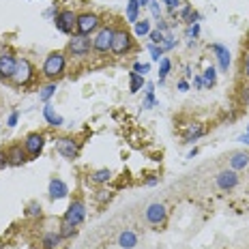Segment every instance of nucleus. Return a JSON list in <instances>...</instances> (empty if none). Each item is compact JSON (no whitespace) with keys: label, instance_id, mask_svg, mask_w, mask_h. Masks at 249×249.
Masks as SVG:
<instances>
[{"label":"nucleus","instance_id":"f257e3e1","mask_svg":"<svg viewBox=\"0 0 249 249\" xmlns=\"http://www.w3.org/2000/svg\"><path fill=\"white\" fill-rule=\"evenodd\" d=\"M65 65H67L65 54L62 52H52L43 62V75L48 80H56V77H60L65 73Z\"/></svg>","mask_w":249,"mask_h":249},{"label":"nucleus","instance_id":"f03ea898","mask_svg":"<svg viewBox=\"0 0 249 249\" xmlns=\"http://www.w3.org/2000/svg\"><path fill=\"white\" fill-rule=\"evenodd\" d=\"M133 48V39H131V35L127 33L124 28L121 30H116L114 33V39H112V54H116V56H123V54H127L129 50Z\"/></svg>","mask_w":249,"mask_h":249},{"label":"nucleus","instance_id":"7ed1b4c3","mask_svg":"<svg viewBox=\"0 0 249 249\" xmlns=\"http://www.w3.org/2000/svg\"><path fill=\"white\" fill-rule=\"evenodd\" d=\"M33 65H30V60L28 58H18V65H15V73L11 80L15 82L18 86H24V84H28L30 80H33Z\"/></svg>","mask_w":249,"mask_h":249},{"label":"nucleus","instance_id":"20e7f679","mask_svg":"<svg viewBox=\"0 0 249 249\" xmlns=\"http://www.w3.org/2000/svg\"><path fill=\"white\" fill-rule=\"evenodd\" d=\"M99 22L101 19L97 18L95 13H82V15H77V22H75V30H77V35H90V33H95L97 28H99Z\"/></svg>","mask_w":249,"mask_h":249},{"label":"nucleus","instance_id":"39448f33","mask_svg":"<svg viewBox=\"0 0 249 249\" xmlns=\"http://www.w3.org/2000/svg\"><path fill=\"white\" fill-rule=\"evenodd\" d=\"M84 217H86L84 202H82V200H73L69 204V209H67V213H65V217H62V219H65L67 224H71V226H80L82 221H84Z\"/></svg>","mask_w":249,"mask_h":249},{"label":"nucleus","instance_id":"423d86ee","mask_svg":"<svg viewBox=\"0 0 249 249\" xmlns=\"http://www.w3.org/2000/svg\"><path fill=\"white\" fill-rule=\"evenodd\" d=\"M114 33H116V30L110 28V26H107V28H101L99 33H97V37L92 39V50H95V52H101V54L110 52V50H112Z\"/></svg>","mask_w":249,"mask_h":249},{"label":"nucleus","instance_id":"0eeeda50","mask_svg":"<svg viewBox=\"0 0 249 249\" xmlns=\"http://www.w3.org/2000/svg\"><path fill=\"white\" fill-rule=\"evenodd\" d=\"M75 22H77V15L73 11H69V9H67V11H60L58 15H56V19H54L56 28H58L60 33H65V35L73 33Z\"/></svg>","mask_w":249,"mask_h":249},{"label":"nucleus","instance_id":"6e6552de","mask_svg":"<svg viewBox=\"0 0 249 249\" xmlns=\"http://www.w3.org/2000/svg\"><path fill=\"white\" fill-rule=\"evenodd\" d=\"M56 150L62 155L65 159H75L80 153V146L73 138H58L56 140Z\"/></svg>","mask_w":249,"mask_h":249},{"label":"nucleus","instance_id":"1a4fd4ad","mask_svg":"<svg viewBox=\"0 0 249 249\" xmlns=\"http://www.w3.org/2000/svg\"><path fill=\"white\" fill-rule=\"evenodd\" d=\"M146 221L148 224H153V226H161L163 221H165V217H168V211H165V206L163 204H159V202H153V204H148L146 206Z\"/></svg>","mask_w":249,"mask_h":249},{"label":"nucleus","instance_id":"9d476101","mask_svg":"<svg viewBox=\"0 0 249 249\" xmlns=\"http://www.w3.org/2000/svg\"><path fill=\"white\" fill-rule=\"evenodd\" d=\"M90 48H92V43L86 35H73V39L69 41V52L73 56H86L90 52Z\"/></svg>","mask_w":249,"mask_h":249},{"label":"nucleus","instance_id":"9b49d317","mask_svg":"<svg viewBox=\"0 0 249 249\" xmlns=\"http://www.w3.org/2000/svg\"><path fill=\"white\" fill-rule=\"evenodd\" d=\"M43 144H45V138L41 133H28L24 140V150L30 157H37L41 150H43Z\"/></svg>","mask_w":249,"mask_h":249},{"label":"nucleus","instance_id":"f8f14e48","mask_svg":"<svg viewBox=\"0 0 249 249\" xmlns=\"http://www.w3.org/2000/svg\"><path fill=\"white\" fill-rule=\"evenodd\" d=\"M15 65H18V58L9 52H2L0 54V77L2 80H11L15 73Z\"/></svg>","mask_w":249,"mask_h":249},{"label":"nucleus","instance_id":"ddd939ff","mask_svg":"<svg viewBox=\"0 0 249 249\" xmlns=\"http://www.w3.org/2000/svg\"><path fill=\"white\" fill-rule=\"evenodd\" d=\"M238 185V174H236V170H224V172H219L217 174V187L219 189H234V187Z\"/></svg>","mask_w":249,"mask_h":249},{"label":"nucleus","instance_id":"4468645a","mask_svg":"<svg viewBox=\"0 0 249 249\" xmlns=\"http://www.w3.org/2000/svg\"><path fill=\"white\" fill-rule=\"evenodd\" d=\"M67 194H69V187L65 185V180H60V178L50 180V198L52 200H62V198H67Z\"/></svg>","mask_w":249,"mask_h":249},{"label":"nucleus","instance_id":"2eb2a0df","mask_svg":"<svg viewBox=\"0 0 249 249\" xmlns=\"http://www.w3.org/2000/svg\"><path fill=\"white\" fill-rule=\"evenodd\" d=\"M211 50H213V54L217 56V60H219V69L228 71V67H230V50L224 48V45H219V43H213Z\"/></svg>","mask_w":249,"mask_h":249},{"label":"nucleus","instance_id":"dca6fc26","mask_svg":"<svg viewBox=\"0 0 249 249\" xmlns=\"http://www.w3.org/2000/svg\"><path fill=\"white\" fill-rule=\"evenodd\" d=\"M26 150L24 146H19V144H13L11 148L7 150V157H9V165H22L26 161Z\"/></svg>","mask_w":249,"mask_h":249},{"label":"nucleus","instance_id":"f3484780","mask_svg":"<svg viewBox=\"0 0 249 249\" xmlns=\"http://www.w3.org/2000/svg\"><path fill=\"white\" fill-rule=\"evenodd\" d=\"M118 245L123 249H133L138 245V234L133 230H124L121 232V236H118Z\"/></svg>","mask_w":249,"mask_h":249},{"label":"nucleus","instance_id":"a211bd4d","mask_svg":"<svg viewBox=\"0 0 249 249\" xmlns=\"http://www.w3.org/2000/svg\"><path fill=\"white\" fill-rule=\"evenodd\" d=\"M43 116H45V121H48L52 127H60V124H62V116H60V114H56V110L50 106V103H45Z\"/></svg>","mask_w":249,"mask_h":249},{"label":"nucleus","instance_id":"6ab92c4d","mask_svg":"<svg viewBox=\"0 0 249 249\" xmlns=\"http://www.w3.org/2000/svg\"><path fill=\"white\" fill-rule=\"evenodd\" d=\"M230 165H232V170H245L249 165V155L247 153H234L230 157Z\"/></svg>","mask_w":249,"mask_h":249},{"label":"nucleus","instance_id":"aec40b11","mask_svg":"<svg viewBox=\"0 0 249 249\" xmlns=\"http://www.w3.org/2000/svg\"><path fill=\"white\" fill-rule=\"evenodd\" d=\"M204 136V127H202L200 123H194V124H189L187 127V131H185V140L187 142H196L198 138Z\"/></svg>","mask_w":249,"mask_h":249},{"label":"nucleus","instance_id":"412c9836","mask_svg":"<svg viewBox=\"0 0 249 249\" xmlns=\"http://www.w3.org/2000/svg\"><path fill=\"white\" fill-rule=\"evenodd\" d=\"M60 241H62L60 232H45L43 234V247L45 249H56L60 245Z\"/></svg>","mask_w":249,"mask_h":249},{"label":"nucleus","instance_id":"4be33fe9","mask_svg":"<svg viewBox=\"0 0 249 249\" xmlns=\"http://www.w3.org/2000/svg\"><path fill=\"white\" fill-rule=\"evenodd\" d=\"M138 15H140V4H138V0H129V2H127V22L136 24V22H138Z\"/></svg>","mask_w":249,"mask_h":249},{"label":"nucleus","instance_id":"5701e85b","mask_svg":"<svg viewBox=\"0 0 249 249\" xmlns=\"http://www.w3.org/2000/svg\"><path fill=\"white\" fill-rule=\"evenodd\" d=\"M202 82H204V88L215 86V82H217L215 67H206V71H204V73H202Z\"/></svg>","mask_w":249,"mask_h":249},{"label":"nucleus","instance_id":"b1692460","mask_svg":"<svg viewBox=\"0 0 249 249\" xmlns=\"http://www.w3.org/2000/svg\"><path fill=\"white\" fill-rule=\"evenodd\" d=\"M54 95H56V82H52V84H48V86H43V88H41V92H39V99L48 103V101H50Z\"/></svg>","mask_w":249,"mask_h":249},{"label":"nucleus","instance_id":"393cba45","mask_svg":"<svg viewBox=\"0 0 249 249\" xmlns=\"http://www.w3.org/2000/svg\"><path fill=\"white\" fill-rule=\"evenodd\" d=\"M110 178H112V172H110L107 168H103V170H97V172H92V180H95V183H99V185L107 183Z\"/></svg>","mask_w":249,"mask_h":249},{"label":"nucleus","instance_id":"a878e982","mask_svg":"<svg viewBox=\"0 0 249 249\" xmlns=\"http://www.w3.org/2000/svg\"><path fill=\"white\" fill-rule=\"evenodd\" d=\"M129 77H131V86H129V90H131V92H138L140 88H142V84H144V77L140 75V73H136V71H131V73H129Z\"/></svg>","mask_w":249,"mask_h":249},{"label":"nucleus","instance_id":"bb28decb","mask_svg":"<svg viewBox=\"0 0 249 249\" xmlns=\"http://www.w3.org/2000/svg\"><path fill=\"white\" fill-rule=\"evenodd\" d=\"M170 67H172V62H170V58H161V60H159V82H163L165 77H168V73H170Z\"/></svg>","mask_w":249,"mask_h":249},{"label":"nucleus","instance_id":"cd10ccee","mask_svg":"<svg viewBox=\"0 0 249 249\" xmlns=\"http://www.w3.org/2000/svg\"><path fill=\"white\" fill-rule=\"evenodd\" d=\"M150 33V22L148 19H142V22H136V35L138 37H146V35Z\"/></svg>","mask_w":249,"mask_h":249},{"label":"nucleus","instance_id":"c85d7f7f","mask_svg":"<svg viewBox=\"0 0 249 249\" xmlns=\"http://www.w3.org/2000/svg\"><path fill=\"white\" fill-rule=\"evenodd\" d=\"M153 84H146V99H144V103H142V107H153L155 106V90H153Z\"/></svg>","mask_w":249,"mask_h":249},{"label":"nucleus","instance_id":"c756f323","mask_svg":"<svg viewBox=\"0 0 249 249\" xmlns=\"http://www.w3.org/2000/svg\"><path fill=\"white\" fill-rule=\"evenodd\" d=\"M73 234H75V226L67 224V221L62 219V226H60V236H62V238H69V236H73Z\"/></svg>","mask_w":249,"mask_h":249},{"label":"nucleus","instance_id":"7c9ffc66","mask_svg":"<svg viewBox=\"0 0 249 249\" xmlns=\"http://www.w3.org/2000/svg\"><path fill=\"white\" fill-rule=\"evenodd\" d=\"M26 215L28 217H39L41 215V204L39 202H30L28 209H26Z\"/></svg>","mask_w":249,"mask_h":249},{"label":"nucleus","instance_id":"2f4dec72","mask_svg":"<svg viewBox=\"0 0 249 249\" xmlns=\"http://www.w3.org/2000/svg\"><path fill=\"white\" fill-rule=\"evenodd\" d=\"M150 54H153V60H161V56H163V50H161V45H159V48H157V45H155V43H150Z\"/></svg>","mask_w":249,"mask_h":249},{"label":"nucleus","instance_id":"473e14b6","mask_svg":"<svg viewBox=\"0 0 249 249\" xmlns=\"http://www.w3.org/2000/svg\"><path fill=\"white\" fill-rule=\"evenodd\" d=\"M176 45V39L172 37V35H168V37H163V43H161V50L165 52V50H172Z\"/></svg>","mask_w":249,"mask_h":249},{"label":"nucleus","instance_id":"72a5a7b5","mask_svg":"<svg viewBox=\"0 0 249 249\" xmlns=\"http://www.w3.org/2000/svg\"><path fill=\"white\" fill-rule=\"evenodd\" d=\"M148 35H150V41H153L155 45H157V43L161 45L163 43V33H161V30H155V33H148Z\"/></svg>","mask_w":249,"mask_h":249},{"label":"nucleus","instance_id":"f704fd0d","mask_svg":"<svg viewBox=\"0 0 249 249\" xmlns=\"http://www.w3.org/2000/svg\"><path fill=\"white\" fill-rule=\"evenodd\" d=\"M148 69H150V67H148V65H142V62H136V65H133V71H136V73H140V75L148 73Z\"/></svg>","mask_w":249,"mask_h":249},{"label":"nucleus","instance_id":"c9c22d12","mask_svg":"<svg viewBox=\"0 0 249 249\" xmlns=\"http://www.w3.org/2000/svg\"><path fill=\"white\" fill-rule=\"evenodd\" d=\"M9 165V157H7V153L4 150H0V170H4Z\"/></svg>","mask_w":249,"mask_h":249},{"label":"nucleus","instance_id":"e433bc0d","mask_svg":"<svg viewBox=\"0 0 249 249\" xmlns=\"http://www.w3.org/2000/svg\"><path fill=\"white\" fill-rule=\"evenodd\" d=\"M165 4H168L170 11H176V9L180 7V0H165Z\"/></svg>","mask_w":249,"mask_h":249},{"label":"nucleus","instance_id":"4c0bfd02","mask_svg":"<svg viewBox=\"0 0 249 249\" xmlns=\"http://www.w3.org/2000/svg\"><path fill=\"white\" fill-rule=\"evenodd\" d=\"M18 116H19L18 112H11V116H9V121H7L9 127H15V124H18Z\"/></svg>","mask_w":249,"mask_h":249},{"label":"nucleus","instance_id":"58836bf2","mask_svg":"<svg viewBox=\"0 0 249 249\" xmlns=\"http://www.w3.org/2000/svg\"><path fill=\"white\" fill-rule=\"evenodd\" d=\"M148 7H150V11H153V15H155V18L159 19V7H157V0H155V2H150Z\"/></svg>","mask_w":249,"mask_h":249},{"label":"nucleus","instance_id":"ea45409f","mask_svg":"<svg viewBox=\"0 0 249 249\" xmlns=\"http://www.w3.org/2000/svg\"><path fill=\"white\" fill-rule=\"evenodd\" d=\"M198 33H200V26L194 24V26L189 28V37H198Z\"/></svg>","mask_w":249,"mask_h":249},{"label":"nucleus","instance_id":"a19ab883","mask_svg":"<svg viewBox=\"0 0 249 249\" xmlns=\"http://www.w3.org/2000/svg\"><path fill=\"white\" fill-rule=\"evenodd\" d=\"M243 69H245V75L249 77V52L245 54V60H243Z\"/></svg>","mask_w":249,"mask_h":249},{"label":"nucleus","instance_id":"79ce46f5","mask_svg":"<svg viewBox=\"0 0 249 249\" xmlns=\"http://www.w3.org/2000/svg\"><path fill=\"white\" fill-rule=\"evenodd\" d=\"M157 30H161V33H168V24H165L163 19H159V24H157Z\"/></svg>","mask_w":249,"mask_h":249},{"label":"nucleus","instance_id":"37998d69","mask_svg":"<svg viewBox=\"0 0 249 249\" xmlns=\"http://www.w3.org/2000/svg\"><path fill=\"white\" fill-rule=\"evenodd\" d=\"M97 198H99L101 202L103 200H110V194H107V191H99V196H97Z\"/></svg>","mask_w":249,"mask_h":249},{"label":"nucleus","instance_id":"c03bdc74","mask_svg":"<svg viewBox=\"0 0 249 249\" xmlns=\"http://www.w3.org/2000/svg\"><path fill=\"white\" fill-rule=\"evenodd\" d=\"M187 88H189V84H187V82H185V80H183V82H178V90H183V92H185V90H187Z\"/></svg>","mask_w":249,"mask_h":249},{"label":"nucleus","instance_id":"a18cd8bd","mask_svg":"<svg viewBox=\"0 0 249 249\" xmlns=\"http://www.w3.org/2000/svg\"><path fill=\"white\" fill-rule=\"evenodd\" d=\"M150 2H155V0H138V4H140V7H148Z\"/></svg>","mask_w":249,"mask_h":249},{"label":"nucleus","instance_id":"49530a36","mask_svg":"<svg viewBox=\"0 0 249 249\" xmlns=\"http://www.w3.org/2000/svg\"><path fill=\"white\" fill-rule=\"evenodd\" d=\"M194 82H196V86H198V88H204V82H202V77H200V75H198V77H196V80H194Z\"/></svg>","mask_w":249,"mask_h":249},{"label":"nucleus","instance_id":"de8ad7c7","mask_svg":"<svg viewBox=\"0 0 249 249\" xmlns=\"http://www.w3.org/2000/svg\"><path fill=\"white\" fill-rule=\"evenodd\" d=\"M241 142H243V144H249V133H245V136H241Z\"/></svg>","mask_w":249,"mask_h":249},{"label":"nucleus","instance_id":"09e8293b","mask_svg":"<svg viewBox=\"0 0 249 249\" xmlns=\"http://www.w3.org/2000/svg\"><path fill=\"white\" fill-rule=\"evenodd\" d=\"M247 133H249V127H247Z\"/></svg>","mask_w":249,"mask_h":249},{"label":"nucleus","instance_id":"8fccbe9b","mask_svg":"<svg viewBox=\"0 0 249 249\" xmlns=\"http://www.w3.org/2000/svg\"><path fill=\"white\" fill-rule=\"evenodd\" d=\"M247 37H249V33H247Z\"/></svg>","mask_w":249,"mask_h":249}]
</instances>
